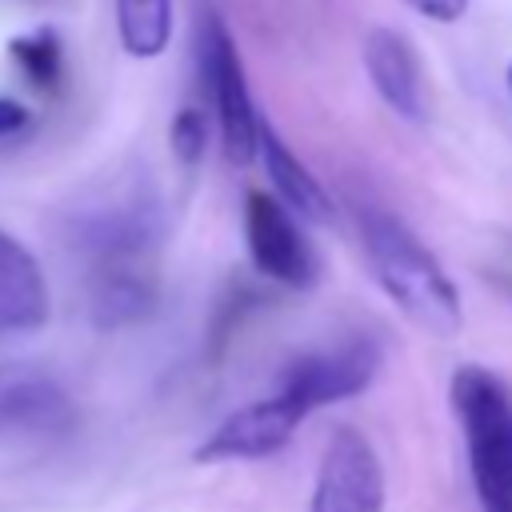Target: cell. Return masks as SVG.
<instances>
[{"mask_svg":"<svg viewBox=\"0 0 512 512\" xmlns=\"http://www.w3.org/2000/svg\"><path fill=\"white\" fill-rule=\"evenodd\" d=\"M116 32L128 56H160L172 40V0H116Z\"/></svg>","mask_w":512,"mask_h":512,"instance_id":"obj_13","label":"cell"},{"mask_svg":"<svg viewBox=\"0 0 512 512\" xmlns=\"http://www.w3.org/2000/svg\"><path fill=\"white\" fill-rule=\"evenodd\" d=\"M452 412L480 512H512V388L496 372L464 364L452 376Z\"/></svg>","mask_w":512,"mask_h":512,"instance_id":"obj_2","label":"cell"},{"mask_svg":"<svg viewBox=\"0 0 512 512\" xmlns=\"http://www.w3.org/2000/svg\"><path fill=\"white\" fill-rule=\"evenodd\" d=\"M300 420H304V412L288 396L272 392V396H264L256 404H244L232 416H224L204 436V444L196 448V460L200 464H220V460H264V456H276L292 440Z\"/></svg>","mask_w":512,"mask_h":512,"instance_id":"obj_8","label":"cell"},{"mask_svg":"<svg viewBox=\"0 0 512 512\" xmlns=\"http://www.w3.org/2000/svg\"><path fill=\"white\" fill-rule=\"evenodd\" d=\"M68 420L72 404L52 376L0 364V436H44Z\"/></svg>","mask_w":512,"mask_h":512,"instance_id":"obj_9","label":"cell"},{"mask_svg":"<svg viewBox=\"0 0 512 512\" xmlns=\"http://www.w3.org/2000/svg\"><path fill=\"white\" fill-rule=\"evenodd\" d=\"M200 72H204V88H208V100L216 112L224 156L240 168L252 164L256 148H260L264 116L256 112V100L248 92V76H244L236 40L216 12H204V20H200Z\"/></svg>","mask_w":512,"mask_h":512,"instance_id":"obj_3","label":"cell"},{"mask_svg":"<svg viewBox=\"0 0 512 512\" xmlns=\"http://www.w3.org/2000/svg\"><path fill=\"white\" fill-rule=\"evenodd\" d=\"M356 232L364 260L392 304L432 336H456L464 324V300L444 264L396 216L380 208H360Z\"/></svg>","mask_w":512,"mask_h":512,"instance_id":"obj_1","label":"cell"},{"mask_svg":"<svg viewBox=\"0 0 512 512\" xmlns=\"http://www.w3.org/2000/svg\"><path fill=\"white\" fill-rule=\"evenodd\" d=\"M168 144H172L176 160L192 168V164L204 156V148H208V116H204L200 108H180V112L172 116Z\"/></svg>","mask_w":512,"mask_h":512,"instance_id":"obj_15","label":"cell"},{"mask_svg":"<svg viewBox=\"0 0 512 512\" xmlns=\"http://www.w3.org/2000/svg\"><path fill=\"white\" fill-rule=\"evenodd\" d=\"M244 244H248L252 268L276 284L312 288L320 276V264H316L308 236L300 232L296 216L272 192H248L244 196Z\"/></svg>","mask_w":512,"mask_h":512,"instance_id":"obj_4","label":"cell"},{"mask_svg":"<svg viewBox=\"0 0 512 512\" xmlns=\"http://www.w3.org/2000/svg\"><path fill=\"white\" fill-rule=\"evenodd\" d=\"M156 300H160V280L152 268V252H116L92 260L88 312L96 328L116 332L140 324L156 312Z\"/></svg>","mask_w":512,"mask_h":512,"instance_id":"obj_7","label":"cell"},{"mask_svg":"<svg viewBox=\"0 0 512 512\" xmlns=\"http://www.w3.org/2000/svg\"><path fill=\"white\" fill-rule=\"evenodd\" d=\"M28 120H32V112H28L20 100H12V96H0V140H12V136H20V132L28 128Z\"/></svg>","mask_w":512,"mask_h":512,"instance_id":"obj_17","label":"cell"},{"mask_svg":"<svg viewBox=\"0 0 512 512\" xmlns=\"http://www.w3.org/2000/svg\"><path fill=\"white\" fill-rule=\"evenodd\" d=\"M364 68L376 96L404 120H424V76L412 44L396 28H372L364 36Z\"/></svg>","mask_w":512,"mask_h":512,"instance_id":"obj_10","label":"cell"},{"mask_svg":"<svg viewBox=\"0 0 512 512\" xmlns=\"http://www.w3.org/2000/svg\"><path fill=\"white\" fill-rule=\"evenodd\" d=\"M404 4H408L412 12L436 20V24H452V20H460V16L468 12V0H404Z\"/></svg>","mask_w":512,"mask_h":512,"instance_id":"obj_16","label":"cell"},{"mask_svg":"<svg viewBox=\"0 0 512 512\" xmlns=\"http://www.w3.org/2000/svg\"><path fill=\"white\" fill-rule=\"evenodd\" d=\"M312 512H384V472L360 428H336L324 444Z\"/></svg>","mask_w":512,"mask_h":512,"instance_id":"obj_5","label":"cell"},{"mask_svg":"<svg viewBox=\"0 0 512 512\" xmlns=\"http://www.w3.org/2000/svg\"><path fill=\"white\" fill-rule=\"evenodd\" d=\"M256 160L264 164L268 180H272V196L300 220H312V224H328L336 216V204L328 196V188L304 168V160L264 124L260 128V148H256Z\"/></svg>","mask_w":512,"mask_h":512,"instance_id":"obj_12","label":"cell"},{"mask_svg":"<svg viewBox=\"0 0 512 512\" xmlns=\"http://www.w3.org/2000/svg\"><path fill=\"white\" fill-rule=\"evenodd\" d=\"M8 56L16 60V68L24 72V80L40 92H56L60 76H64V44L56 36V28H32L24 36L8 40Z\"/></svg>","mask_w":512,"mask_h":512,"instance_id":"obj_14","label":"cell"},{"mask_svg":"<svg viewBox=\"0 0 512 512\" xmlns=\"http://www.w3.org/2000/svg\"><path fill=\"white\" fill-rule=\"evenodd\" d=\"M508 92H512V64H508Z\"/></svg>","mask_w":512,"mask_h":512,"instance_id":"obj_18","label":"cell"},{"mask_svg":"<svg viewBox=\"0 0 512 512\" xmlns=\"http://www.w3.org/2000/svg\"><path fill=\"white\" fill-rule=\"evenodd\" d=\"M52 296L40 260L0 228V332H36L48 324Z\"/></svg>","mask_w":512,"mask_h":512,"instance_id":"obj_11","label":"cell"},{"mask_svg":"<svg viewBox=\"0 0 512 512\" xmlns=\"http://www.w3.org/2000/svg\"><path fill=\"white\" fill-rule=\"evenodd\" d=\"M376 364H380V348L372 340H344L336 348L308 352V356L292 360L284 368L276 392L288 396L308 416L324 404H340V400L364 392L376 376Z\"/></svg>","mask_w":512,"mask_h":512,"instance_id":"obj_6","label":"cell"}]
</instances>
